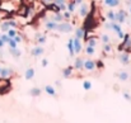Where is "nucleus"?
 Listing matches in <instances>:
<instances>
[{"mask_svg":"<svg viewBox=\"0 0 131 123\" xmlns=\"http://www.w3.org/2000/svg\"><path fill=\"white\" fill-rule=\"evenodd\" d=\"M51 20H53V22H56V23H60V22H62V20H64L62 13H61V11H60V13H53V15L51 17Z\"/></svg>","mask_w":131,"mask_h":123,"instance_id":"2eb2a0df","label":"nucleus"},{"mask_svg":"<svg viewBox=\"0 0 131 123\" xmlns=\"http://www.w3.org/2000/svg\"><path fill=\"white\" fill-rule=\"evenodd\" d=\"M36 41H37L38 44H45L46 41H47V37L42 33H36Z\"/></svg>","mask_w":131,"mask_h":123,"instance_id":"4468645a","label":"nucleus"},{"mask_svg":"<svg viewBox=\"0 0 131 123\" xmlns=\"http://www.w3.org/2000/svg\"><path fill=\"white\" fill-rule=\"evenodd\" d=\"M45 91L48 95H51V96H56V90H55V88L52 85H46L45 86Z\"/></svg>","mask_w":131,"mask_h":123,"instance_id":"a211bd4d","label":"nucleus"},{"mask_svg":"<svg viewBox=\"0 0 131 123\" xmlns=\"http://www.w3.org/2000/svg\"><path fill=\"white\" fill-rule=\"evenodd\" d=\"M83 89L85 91H89L92 89V82L90 81H83Z\"/></svg>","mask_w":131,"mask_h":123,"instance_id":"473e14b6","label":"nucleus"},{"mask_svg":"<svg viewBox=\"0 0 131 123\" xmlns=\"http://www.w3.org/2000/svg\"><path fill=\"white\" fill-rule=\"evenodd\" d=\"M74 32H75V38L83 40V37H84V29H83V27L82 28H77Z\"/></svg>","mask_w":131,"mask_h":123,"instance_id":"412c9836","label":"nucleus"},{"mask_svg":"<svg viewBox=\"0 0 131 123\" xmlns=\"http://www.w3.org/2000/svg\"><path fill=\"white\" fill-rule=\"evenodd\" d=\"M53 1H55V0H42V3H43L46 6H47V5H50V4H52Z\"/></svg>","mask_w":131,"mask_h":123,"instance_id":"58836bf2","label":"nucleus"},{"mask_svg":"<svg viewBox=\"0 0 131 123\" xmlns=\"http://www.w3.org/2000/svg\"><path fill=\"white\" fill-rule=\"evenodd\" d=\"M66 10H69L71 14L77 10V5L74 4V1H71V0H69L68 3H66Z\"/></svg>","mask_w":131,"mask_h":123,"instance_id":"6ab92c4d","label":"nucleus"},{"mask_svg":"<svg viewBox=\"0 0 131 123\" xmlns=\"http://www.w3.org/2000/svg\"><path fill=\"white\" fill-rule=\"evenodd\" d=\"M53 3H55L56 5H59V6H60V5H64V4H66V0H55Z\"/></svg>","mask_w":131,"mask_h":123,"instance_id":"4c0bfd02","label":"nucleus"},{"mask_svg":"<svg viewBox=\"0 0 131 123\" xmlns=\"http://www.w3.org/2000/svg\"><path fill=\"white\" fill-rule=\"evenodd\" d=\"M35 74H36V71H35V69H27V71H26V74H24V78L27 79V80H32L33 78H35Z\"/></svg>","mask_w":131,"mask_h":123,"instance_id":"f3484780","label":"nucleus"},{"mask_svg":"<svg viewBox=\"0 0 131 123\" xmlns=\"http://www.w3.org/2000/svg\"><path fill=\"white\" fill-rule=\"evenodd\" d=\"M31 53H32V56H35V57H40L41 55L45 53V50H43V47L37 46V47H33V48H32Z\"/></svg>","mask_w":131,"mask_h":123,"instance_id":"9d476101","label":"nucleus"},{"mask_svg":"<svg viewBox=\"0 0 131 123\" xmlns=\"http://www.w3.org/2000/svg\"><path fill=\"white\" fill-rule=\"evenodd\" d=\"M117 36H118V38H120V40H122V38H124V36H125V33L121 31V32H118V33H117Z\"/></svg>","mask_w":131,"mask_h":123,"instance_id":"c03bdc74","label":"nucleus"},{"mask_svg":"<svg viewBox=\"0 0 131 123\" xmlns=\"http://www.w3.org/2000/svg\"><path fill=\"white\" fill-rule=\"evenodd\" d=\"M85 42H87L88 46H92V47H95L97 46V38L95 37H88Z\"/></svg>","mask_w":131,"mask_h":123,"instance_id":"393cba45","label":"nucleus"},{"mask_svg":"<svg viewBox=\"0 0 131 123\" xmlns=\"http://www.w3.org/2000/svg\"><path fill=\"white\" fill-rule=\"evenodd\" d=\"M103 3H104V5H107L110 8H116L120 5L121 1L120 0H103Z\"/></svg>","mask_w":131,"mask_h":123,"instance_id":"ddd939ff","label":"nucleus"},{"mask_svg":"<svg viewBox=\"0 0 131 123\" xmlns=\"http://www.w3.org/2000/svg\"><path fill=\"white\" fill-rule=\"evenodd\" d=\"M9 53H10L13 57L18 58V57H20V55H22V51H20L18 47H15V48H9Z\"/></svg>","mask_w":131,"mask_h":123,"instance_id":"dca6fc26","label":"nucleus"},{"mask_svg":"<svg viewBox=\"0 0 131 123\" xmlns=\"http://www.w3.org/2000/svg\"><path fill=\"white\" fill-rule=\"evenodd\" d=\"M0 28H1V31L3 32H6L9 28H10V24H9V20L8 19H5V20H3L1 23H0Z\"/></svg>","mask_w":131,"mask_h":123,"instance_id":"aec40b11","label":"nucleus"},{"mask_svg":"<svg viewBox=\"0 0 131 123\" xmlns=\"http://www.w3.org/2000/svg\"><path fill=\"white\" fill-rule=\"evenodd\" d=\"M71 1H74V4H75L77 6H79V5H80V4H82L84 0H71Z\"/></svg>","mask_w":131,"mask_h":123,"instance_id":"79ce46f5","label":"nucleus"},{"mask_svg":"<svg viewBox=\"0 0 131 123\" xmlns=\"http://www.w3.org/2000/svg\"><path fill=\"white\" fill-rule=\"evenodd\" d=\"M61 13H62L64 20H70V19H71V13H70L69 10H64V11H61Z\"/></svg>","mask_w":131,"mask_h":123,"instance_id":"c756f323","label":"nucleus"},{"mask_svg":"<svg viewBox=\"0 0 131 123\" xmlns=\"http://www.w3.org/2000/svg\"><path fill=\"white\" fill-rule=\"evenodd\" d=\"M4 15H5V11H4L3 9H0V20H1V18H3Z\"/></svg>","mask_w":131,"mask_h":123,"instance_id":"a18cd8bd","label":"nucleus"},{"mask_svg":"<svg viewBox=\"0 0 131 123\" xmlns=\"http://www.w3.org/2000/svg\"><path fill=\"white\" fill-rule=\"evenodd\" d=\"M83 65H84V60H83L82 57H77V58L74 60V65H73V67H74V70L80 71V70H83Z\"/></svg>","mask_w":131,"mask_h":123,"instance_id":"1a4fd4ad","label":"nucleus"},{"mask_svg":"<svg viewBox=\"0 0 131 123\" xmlns=\"http://www.w3.org/2000/svg\"><path fill=\"white\" fill-rule=\"evenodd\" d=\"M95 66H97V67H99V69H103V66H104V65H103V62H102V61H98V62H95Z\"/></svg>","mask_w":131,"mask_h":123,"instance_id":"ea45409f","label":"nucleus"},{"mask_svg":"<svg viewBox=\"0 0 131 123\" xmlns=\"http://www.w3.org/2000/svg\"><path fill=\"white\" fill-rule=\"evenodd\" d=\"M14 75V71L10 67H1L0 71V79H10Z\"/></svg>","mask_w":131,"mask_h":123,"instance_id":"423d86ee","label":"nucleus"},{"mask_svg":"<svg viewBox=\"0 0 131 123\" xmlns=\"http://www.w3.org/2000/svg\"><path fill=\"white\" fill-rule=\"evenodd\" d=\"M68 48H69V55L73 57V56L75 55V52H74V46H73V38L69 40V42H68Z\"/></svg>","mask_w":131,"mask_h":123,"instance_id":"5701e85b","label":"nucleus"},{"mask_svg":"<svg viewBox=\"0 0 131 123\" xmlns=\"http://www.w3.org/2000/svg\"><path fill=\"white\" fill-rule=\"evenodd\" d=\"M85 53L88 56H93L95 53V47H92V46H85Z\"/></svg>","mask_w":131,"mask_h":123,"instance_id":"b1692460","label":"nucleus"},{"mask_svg":"<svg viewBox=\"0 0 131 123\" xmlns=\"http://www.w3.org/2000/svg\"><path fill=\"white\" fill-rule=\"evenodd\" d=\"M0 71H1V66H0Z\"/></svg>","mask_w":131,"mask_h":123,"instance_id":"603ef678","label":"nucleus"},{"mask_svg":"<svg viewBox=\"0 0 131 123\" xmlns=\"http://www.w3.org/2000/svg\"><path fill=\"white\" fill-rule=\"evenodd\" d=\"M13 40L17 42V43H20V42H23V37H22V34H19V33H17L14 37H13Z\"/></svg>","mask_w":131,"mask_h":123,"instance_id":"f704fd0d","label":"nucleus"},{"mask_svg":"<svg viewBox=\"0 0 131 123\" xmlns=\"http://www.w3.org/2000/svg\"><path fill=\"white\" fill-rule=\"evenodd\" d=\"M127 4H131V0H129V1H127Z\"/></svg>","mask_w":131,"mask_h":123,"instance_id":"8fccbe9b","label":"nucleus"},{"mask_svg":"<svg viewBox=\"0 0 131 123\" xmlns=\"http://www.w3.org/2000/svg\"><path fill=\"white\" fill-rule=\"evenodd\" d=\"M6 44L9 46V48H15V47H18V43L14 41L13 38H10V40H9V42H8Z\"/></svg>","mask_w":131,"mask_h":123,"instance_id":"72a5a7b5","label":"nucleus"},{"mask_svg":"<svg viewBox=\"0 0 131 123\" xmlns=\"http://www.w3.org/2000/svg\"><path fill=\"white\" fill-rule=\"evenodd\" d=\"M112 31H113V32H116V33L121 32V31H122V28H121V24H120V23H116V22H113V26H112Z\"/></svg>","mask_w":131,"mask_h":123,"instance_id":"cd10ccee","label":"nucleus"},{"mask_svg":"<svg viewBox=\"0 0 131 123\" xmlns=\"http://www.w3.org/2000/svg\"><path fill=\"white\" fill-rule=\"evenodd\" d=\"M18 33V31H17V28H9L8 31H6V34L10 37V38H13L15 34Z\"/></svg>","mask_w":131,"mask_h":123,"instance_id":"c85d7f7f","label":"nucleus"},{"mask_svg":"<svg viewBox=\"0 0 131 123\" xmlns=\"http://www.w3.org/2000/svg\"><path fill=\"white\" fill-rule=\"evenodd\" d=\"M118 60H120V62H121L122 65H125V66L130 65L131 64V53L130 52H121L120 56H118Z\"/></svg>","mask_w":131,"mask_h":123,"instance_id":"20e7f679","label":"nucleus"},{"mask_svg":"<svg viewBox=\"0 0 131 123\" xmlns=\"http://www.w3.org/2000/svg\"><path fill=\"white\" fill-rule=\"evenodd\" d=\"M4 46H5V43H4V42L1 41V38H0V48H3Z\"/></svg>","mask_w":131,"mask_h":123,"instance_id":"49530a36","label":"nucleus"},{"mask_svg":"<svg viewBox=\"0 0 131 123\" xmlns=\"http://www.w3.org/2000/svg\"><path fill=\"white\" fill-rule=\"evenodd\" d=\"M89 10H90V8H89V5H88L87 3L83 1V3L79 5V15H80L82 18H85V17H87Z\"/></svg>","mask_w":131,"mask_h":123,"instance_id":"0eeeda50","label":"nucleus"},{"mask_svg":"<svg viewBox=\"0 0 131 123\" xmlns=\"http://www.w3.org/2000/svg\"><path fill=\"white\" fill-rule=\"evenodd\" d=\"M73 31H74V26H73L70 22H65V20H62V22L57 23V26H56V31H55V32H60V33H70V32H73Z\"/></svg>","mask_w":131,"mask_h":123,"instance_id":"f257e3e1","label":"nucleus"},{"mask_svg":"<svg viewBox=\"0 0 131 123\" xmlns=\"http://www.w3.org/2000/svg\"><path fill=\"white\" fill-rule=\"evenodd\" d=\"M124 98H125L126 100L131 102V95H130V94H127V93H124Z\"/></svg>","mask_w":131,"mask_h":123,"instance_id":"a19ab883","label":"nucleus"},{"mask_svg":"<svg viewBox=\"0 0 131 123\" xmlns=\"http://www.w3.org/2000/svg\"><path fill=\"white\" fill-rule=\"evenodd\" d=\"M122 40L124 41L117 47V50L121 51V52H130L131 53V34L130 33H126Z\"/></svg>","mask_w":131,"mask_h":123,"instance_id":"f03ea898","label":"nucleus"},{"mask_svg":"<svg viewBox=\"0 0 131 123\" xmlns=\"http://www.w3.org/2000/svg\"><path fill=\"white\" fill-rule=\"evenodd\" d=\"M73 46H74V52L75 53H80L82 52L83 46H82V41L79 38H73Z\"/></svg>","mask_w":131,"mask_h":123,"instance_id":"6e6552de","label":"nucleus"},{"mask_svg":"<svg viewBox=\"0 0 131 123\" xmlns=\"http://www.w3.org/2000/svg\"><path fill=\"white\" fill-rule=\"evenodd\" d=\"M73 70H74L73 66H68V67H65V69L62 70V76H64L65 79L70 78V76L73 75Z\"/></svg>","mask_w":131,"mask_h":123,"instance_id":"f8f14e48","label":"nucleus"},{"mask_svg":"<svg viewBox=\"0 0 131 123\" xmlns=\"http://www.w3.org/2000/svg\"><path fill=\"white\" fill-rule=\"evenodd\" d=\"M118 79L121 80V81H127L129 80V74H127V71H121V72H118Z\"/></svg>","mask_w":131,"mask_h":123,"instance_id":"4be33fe9","label":"nucleus"},{"mask_svg":"<svg viewBox=\"0 0 131 123\" xmlns=\"http://www.w3.org/2000/svg\"><path fill=\"white\" fill-rule=\"evenodd\" d=\"M0 36H1V33H0Z\"/></svg>","mask_w":131,"mask_h":123,"instance_id":"864d4df0","label":"nucleus"},{"mask_svg":"<svg viewBox=\"0 0 131 123\" xmlns=\"http://www.w3.org/2000/svg\"><path fill=\"white\" fill-rule=\"evenodd\" d=\"M0 38H1V41L4 42L5 44H6V43L9 42V40H10V37H9L8 34H1V36H0Z\"/></svg>","mask_w":131,"mask_h":123,"instance_id":"c9c22d12","label":"nucleus"},{"mask_svg":"<svg viewBox=\"0 0 131 123\" xmlns=\"http://www.w3.org/2000/svg\"><path fill=\"white\" fill-rule=\"evenodd\" d=\"M107 18H108L110 22H115V11H113V10H108V13H107Z\"/></svg>","mask_w":131,"mask_h":123,"instance_id":"7c9ffc66","label":"nucleus"},{"mask_svg":"<svg viewBox=\"0 0 131 123\" xmlns=\"http://www.w3.org/2000/svg\"><path fill=\"white\" fill-rule=\"evenodd\" d=\"M29 94H31L32 96H38V95L41 94V89H40V88H32L31 91H29Z\"/></svg>","mask_w":131,"mask_h":123,"instance_id":"bb28decb","label":"nucleus"},{"mask_svg":"<svg viewBox=\"0 0 131 123\" xmlns=\"http://www.w3.org/2000/svg\"><path fill=\"white\" fill-rule=\"evenodd\" d=\"M55 85H57V86H61V82L57 80V81H55Z\"/></svg>","mask_w":131,"mask_h":123,"instance_id":"de8ad7c7","label":"nucleus"},{"mask_svg":"<svg viewBox=\"0 0 131 123\" xmlns=\"http://www.w3.org/2000/svg\"><path fill=\"white\" fill-rule=\"evenodd\" d=\"M1 50H3V48H0V55H1Z\"/></svg>","mask_w":131,"mask_h":123,"instance_id":"3c124183","label":"nucleus"},{"mask_svg":"<svg viewBox=\"0 0 131 123\" xmlns=\"http://www.w3.org/2000/svg\"><path fill=\"white\" fill-rule=\"evenodd\" d=\"M127 20V11L124 10V9H120L118 11H115V22L116 23H125Z\"/></svg>","mask_w":131,"mask_h":123,"instance_id":"7ed1b4c3","label":"nucleus"},{"mask_svg":"<svg viewBox=\"0 0 131 123\" xmlns=\"http://www.w3.org/2000/svg\"><path fill=\"white\" fill-rule=\"evenodd\" d=\"M103 52H104L106 55H108V53L112 52V46H111V43H103Z\"/></svg>","mask_w":131,"mask_h":123,"instance_id":"a878e982","label":"nucleus"},{"mask_svg":"<svg viewBox=\"0 0 131 123\" xmlns=\"http://www.w3.org/2000/svg\"><path fill=\"white\" fill-rule=\"evenodd\" d=\"M112 26H113V22H108V23L104 24V27H106L108 31H112Z\"/></svg>","mask_w":131,"mask_h":123,"instance_id":"e433bc0d","label":"nucleus"},{"mask_svg":"<svg viewBox=\"0 0 131 123\" xmlns=\"http://www.w3.org/2000/svg\"><path fill=\"white\" fill-rule=\"evenodd\" d=\"M129 13L131 14V4H130V8H129Z\"/></svg>","mask_w":131,"mask_h":123,"instance_id":"09e8293b","label":"nucleus"},{"mask_svg":"<svg viewBox=\"0 0 131 123\" xmlns=\"http://www.w3.org/2000/svg\"><path fill=\"white\" fill-rule=\"evenodd\" d=\"M101 41L103 42V43H110L111 42V37L108 34H102L101 36Z\"/></svg>","mask_w":131,"mask_h":123,"instance_id":"2f4dec72","label":"nucleus"},{"mask_svg":"<svg viewBox=\"0 0 131 123\" xmlns=\"http://www.w3.org/2000/svg\"><path fill=\"white\" fill-rule=\"evenodd\" d=\"M46 29L47 31H56V26H57V23L56 22H53V20H51V19H48L47 22H46Z\"/></svg>","mask_w":131,"mask_h":123,"instance_id":"9b49d317","label":"nucleus"},{"mask_svg":"<svg viewBox=\"0 0 131 123\" xmlns=\"http://www.w3.org/2000/svg\"><path fill=\"white\" fill-rule=\"evenodd\" d=\"M95 69H97V66H95V61H94V60H90V58L84 60L83 70H87V71H89V72H92V71H94Z\"/></svg>","mask_w":131,"mask_h":123,"instance_id":"39448f33","label":"nucleus"},{"mask_svg":"<svg viewBox=\"0 0 131 123\" xmlns=\"http://www.w3.org/2000/svg\"><path fill=\"white\" fill-rule=\"evenodd\" d=\"M41 65H42V67H46V66L48 65V61H47L46 58H43V60H42V62H41Z\"/></svg>","mask_w":131,"mask_h":123,"instance_id":"37998d69","label":"nucleus"}]
</instances>
